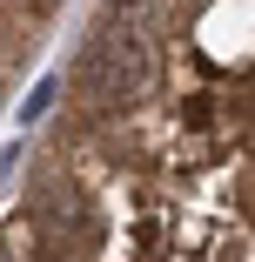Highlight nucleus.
I'll return each mask as SVG.
<instances>
[{"mask_svg":"<svg viewBox=\"0 0 255 262\" xmlns=\"http://www.w3.org/2000/svg\"><path fill=\"white\" fill-rule=\"evenodd\" d=\"M128 7H148V0H121V14H128Z\"/></svg>","mask_w":255,"mask_h":262,"instance_id":"2","label":"nucleus"},{"mask_svg":"<svg viewBox=\"0 0 255 262\" xmlns=\"http://www.w3.org/2000/svg\"><path fill=\"white\" fill-rule=\"evenodd\" d=\"M148 81H155V47H148L141 27H108V34H94L87 61L74 68V88H81L87 108H128Z\"/></svg>","mask_w":255,"mask_h":262,"instance_id":"1","label":"nucleus"}]
</instances>
